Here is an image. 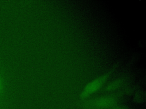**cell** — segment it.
Wrapping results in <instances>:
<instances>
[{"instance_id": "6da1fadb", "label": "cell", "mask_w": 146, "mask_h": 109, "mask_svg": "<svg viewBox=\"0 0 146 109\" xmlns=\"http://www.w3.org/2000/svg\"><path fill=\"white\" fill-rule=\"evenodd\" d=\"M9 99L5 66L0 55V109H9Z\"/></svg>"}, {"instance_id": "7a4b0ae2", "label": "cell", "mask_w": 146, "mask_h": 109, "mask_svg": "<svg viewBox=\"0 0 146 109\" xmlns=\"http://www.w3.org/2000/svg\"><path fill=\"white\" fill-rule=\"evenodd\" d=\"M107 78L108 74H105L90 82L83 90L80 95L81 98H84L98 90Z\"/></svg>"}, {"instance_id": "3957f363", "label": "cell", "mask_w": 146, "mask_h": 109, "mask_svg": "<svg viewBox=\"0 0 146 109\" xmlns=\"http://www.w3.org/2000/svg\"><path fill=\"white\" fill-rule=\"evenodd\" d=\"M115 103V99L111 97L101 98L94 100L90 104L95 108H104L112 106Z\"/></svg>"}, {"instance_id": "277c9868", "label": "cell", "mask_w": 146, "mask_h": 109, "mask_svg": "<svg viewBox=\"0 0 146 109\" xmlns=\"http://www.w3.org/2000/svg\"><path fill=\"white\" fill-rule=\"evenodd\" d=\"M119 84V82H118V81H115L114 82L111 83L110 85H109L107 86V90H112V89H115V87H116Z\"/></svg>"}, {"instance_id": "5b68a950", "label": "cell", "mask_w": 146, "mask_h": 109, "mask_svg": "<svg viewBox=\"0 0 146 109\" xmlns=\"http://www.w3.org/2000/svg\"><path fill=\"white\" fill-rule=\"evenodd\" d=\"M112 109H124V108H123V107H116V108H114Z\"/></svg>"}]
</instances>
